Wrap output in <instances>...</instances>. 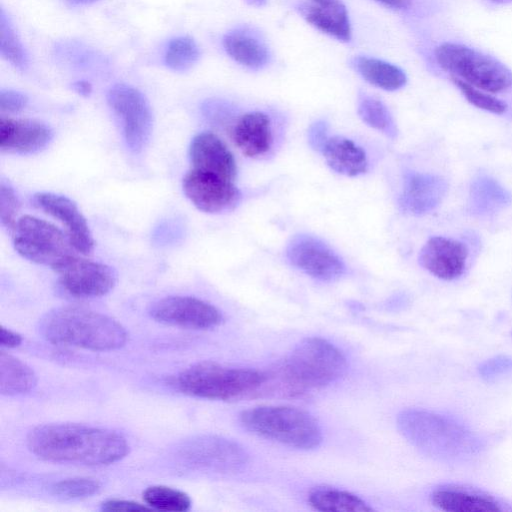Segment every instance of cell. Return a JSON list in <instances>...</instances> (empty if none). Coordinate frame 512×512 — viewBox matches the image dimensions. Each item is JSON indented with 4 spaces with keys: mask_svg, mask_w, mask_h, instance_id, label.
<instances>
[{
    "mask_svg": "<svg viewBox=\"0 0 512 512\" xmlns=\"http://www.w3.org/2000/svg\"><path fill=\"white\" fill-rule=\"evenodd\" d=\"M357 112L364 123L390 138L397 134L396 126L385 104L378 98L361 94L358 98Z\"/></svg>",
    "mask_w": 512,
    "mask_h": 512,
    "instance_id": "obj_27",
    "label": "cell"
},
{
    "mask_svg": "<svg viewBox=\"0 0 512 512\" xmlns=\"http://www.w3.org/2000/svg\"><path fill=\"white\" fill-rule=\"evenodd\" d=\"M375 1L381 3L382 5H384L386 7L396 9V10L406 9L413 2V0H375Z\"/></svg>",
    "mask_w": 512,
    "mask_h": 512,
    "instance_id": "obj_39",
    "label": "cell"
},
{
    "mask_svg": "<svg viewBox=\"0 0 512 512\" xmlns=\"http://www.w3.org/2000/svg\"><path fill=\"white\" fill-rule=\"evenodd\" d=\"M98 480L88 477L63 479L54 485V493L64 499L87 498L100 490Z\"/></svg>",
    "mask_w": 512,
    "mask_h": 512,
    "instance_id": "obj_31",
    "label": "cell"
},
{
    "mask_svg": "<svg viewBox=\"0 0 512 512\" xmlns=\"http://www.w3.org/2000/svg\"><path fill=\"white\" fill-rule=\"evenodd\" d=\"M353 65L368 83L383 90L395 91L407 82L402 69L377 58L358 56L354 58Z\"/></svg>",
    "mask_w": 512,
    "mask_h": 512,
    "instance_id": "obj_26",
    "label": "cell"
},
{
    "mask_svg": "<svg viewBox=\"0 0 512 512\" xmlns=\"http://www.w3.org/2000/svg\"><path fill=\"white\" fill-rule=\"evenodd\" d=\"M512 372V358L497 356L486 360L479 367V373L487 380Z\"/></svg>",
    "mask_w": 512,
    "mask_h": 512,
    "instance_id": "obj_34",
    "label": "cell"
},
{
    "mask_svg": "<svg viewBox=\"0 0 512 512\" xmlns=\"http://www.w3.org/2000/svg\"><path fill=\"white\" fill-rule=\"evenodd\" d=\"M331 1H333V0H312V2H315V3H328Z\"/></svg>",
    "mask_w": 512,
    "mask_h": 512,
    "instance_id": "obj_44",
    "label": "cell"
},
{
    "mask_svg": "<svg viewBox=\"0 0 512 512\" xmlns=\"http://www.w3.org/2000/svg\"><path fill=\"white\" fill-rule=\"evenodd\" d=\"M435 58L453 77L483 91L499 93L512 85V73L504 64L473 48L443 43L436 48Z\"/></svg>",
    "mask_w": 512,
    "mask_h": 512,
    "instance_id": "obj_8",
    "label": "cell"
},
{
    "mask_svg": "<svg viewBox=\"0 0 512 512\" xmlns=\"http://www.w3.org/2000/svg\"><path fill=\"white\" fill-rule=\"evenodd\" d=\"M492 2H495V3H511L512 0H490Z\"/></svg>",
    "mask_w": 512,
    "mask_h": 512,
    "instance_id": "obj_43",
    "label": "cell"
},
{
    "mask_svg": "<svg viewBox=\"0 0 512 512\" xmlns=\"http://www.w3.org/2000/svg\"><path fill=\"white\" fill-rule=\"evenodd\" d=\"M432 505L448 512H498L502 503L491 494L459 484H444L430 494Z\"/></svg>",
    "mask_w": 512,
    "mask_h": 512,
    "instance_id": "obj_18",
    "label": "cell"
},
{
    "mask_svg": "<svg viewBox=\"0 0 512 512\" xmlns=\"http://www.w3.org/2000/svg\"><path fill=\"white\" fill-rule=\"evenodd\" d=\"M0 51L1 55L16 68L26 69L28 59L25 49L3 8L0 13Z\"/></svg>",
    "mask_w": 512,
    "mask_h": 512,
    "instance_id": "obj_30",
    "label": "cell"
},
{
    "mask_svg": "<svg viewBox=\"0 0 512 512\" xmlns=\"http://www.w3.org/2000/svg\"><path fill=\"white\" fill-rule=\"evenodd\" d=\"M20 203L14 189L7 183L0 184V220L1 224L12 231L17 219Z\"/></svg>",
    "mask_w": 512,
    "mask_h": 512,
    "instance_id": "obj_33",
    "label": "cell"
},
{
    "mask_svg": "<svg viewBox=\"0 0 512 512\" xmlns=\"http://www.w3.org/2000/svg\"><path fill=\"white\" fill-rule=\"evenodd\" d=\"M37 383L33 369L20 359L0 352V392L16 396L30 392Z\"/></svg>",
    "mask_w": 512,
    "mask_h": 512,
    "instance_id": "obj_25",
    "label": "cell"
},
{
    "mask_svg": "<svg viewBox=\"0 0 512 512\" xmlns=\"http://www.w3.org/2000/svg\"><path fill=\"white\" fill-rule=\"evenodd\" d=\"M447 190L445 180L439 176L412 172L404 179L400 196L403 211L421 215L433 210L442 201Z\"/></svg>",
    "mask_w": 512,
    "mask_h": 512,
    "instance_id": "obj_19",
    "label": "cell"
},
{
    "mask_svg": "<svg viewBox=\"0 0 512 512\" xmlns=\"http://www.w3.org/2000/svg\"><path fill=\"white\" fill-rule=\"evenodd\" d=\"M452 80L468 102L477 108L494 114H503L507 111V104L505 102L483 92V90L476 88L457 77L452 76Z\"/></svg>",
    "mask_w": 512,
    "mask_h": 512,
    "instance_id": "obj_32",
    "label": "cell"
},
{
    "mask_svg": "<svg viewBox=\"0 0 512 512\" xmlns=\"http://www.w3.org/2000/svg\"><path fill=\"white\" fill-rule=\"evenodd\" d=\"M182 187L194 206L206 213L232 210L241 197L232 180L192 168L184 176Z\"/></svg>",
    "mask_w": 512,
    "mask_h": 512,
    "instance_id": "obj_11",
    "label": "cell"
},
{
    "mask_svg": "<svg viewBox=\"0 0 512 512\" xmlns=\"http://www.w3.org/2000/svg\"><path fill=\"white\" fill-rule=\"evenodd\" d=\"M286 256L291 265L317 280L334 281L345 272L341 258L322 241L309 235L292 238Z\"/></svg>",
    "mask_w": 512,
    "mask_h": 512,
    "instance_id": "obj_12",
    "label": "cell"
},
{
    "mask_svg": "<svg viewBox=\"0 0 512 512\" xmlns=\"http://www.w3.org/2000/svg\"><path fill=\"white\" fill-rule=\"evenodd\" d=\"M73 89L83 95V96H87L90 94L91 90H92V86L89 82L87 81H78V82H75L73 84Z\"/></svg>",
    "mask_w": 512,
    "mask_h": 512,
    "instance_id": "obj_40",
    "label": "cell"
},
{
    "mask_svg": "<svg viewBox=\"0 0 512 512\" xmlns=\"http://www.w3.org/2000/svg\"><path fill=\"white\" fill-rule=\"evenodd\" d=\"M23 341L22 336L8 328L1 327L0 344L2 347L15 348Z\"/></svg>",
    "mask_w": 512,
    "mask_h": 512,
    "instance_id": "obj_38",
    "label": "cell"
},
{
    "mask_svg": "<svg viewBox=\"0 0 512 512\" xmlns=\"http://www.w3.org/2000/svg\"><path fill=\"white\" fill-rule=\"evenodd\" d=\"M34 202L41 210L65 226L66 234L80 254L88 255L92 252L94 240L91 231L73 200L60 194L40 192L34 195Z\"/></svg>",
    "mask_w": 512,
    "mask_h": 512,
    "instance_id": "obj_14",
    "label": "cell"
},
{
    "mask_svg": "<svg viewBox=\"0 0 512 512\" xmlns=\"http://www.w3.org/2000/svg\"><path fill=\"white\" fill-rule=\"evenodd\" d=\"M266 381L267 372L204 361L178 373L172 385L186 395L228 401L261 392Z\"/></svg>",
    "mask_w": 512,
    "mask_h": 512,
    "instance_id": "obj_5",
    "label": "cell"
},
{
    "mask_svg": "<svg viewBox=\"0 0 512 512\" xmlns=\"http://www.w3.org/2000/svg\"><path fill=\"white\" fill-rule=\"evenodd\" d=\"M27 102V96L19 91L8 89L0 92V110L2 112H18L27 105Z\"/></svg>",
    "mask_w": 512,
    "mask_h": 512,
    "instance_id": "obj_35",
    "label": "cell"
},
{
    "mask_svg": "<svg viewBox=\"0 0 512 512\" xmlns=\"http://www.w3.org/2000/svg\"><path fill=\"white\" fill-rule=\"evenodd\" d=\"M400 433L424 454L446 461L464 460L481 449V441L452 417L410 408L397 416Z\"/></svg>",
    "mask_w": 512,
    "mask_h": 512,
    "instance_id": "obj_4",
    "label": "cell"
},
{
    "mask_svg": "<svg viewBox=\"0 0 512 512\" xmlns=\"http://www.w3.org/2000/svg\"><path fill=\"white\" fill-rule=\"evenodd\" d=\"M237 148L247 157L262 156L272 145L269 117L262 112H249L241 116L232 130Z\"/></svg>",
    "mask_w": 512,
    "mask_h": 512,
    "instance_id": "obj_20",
    "label": "cell"
},
{
    "mask_svg": "<svg viewBox=\"0 0 512 512\" xmlns=\"http://www.w3.org/2000/svg\"><path fill=\"white\" fill-rule=\"evenodd\" d=\"M107 101L119 120L127 147L133 153L141 152L152 131V112L146 97L121 83L110 88Z\"/></svg>",
    "mask_w": 512,
    "mask_h": 512,
    "instance_id": "obj_9",
    "label": "cell"
},
{
    "mask_svg": "<svg viewBox=\"0 0 512 512\" xmlns=\"http://www.w3.org/2000/svg\"><path fill=\"white\" fill-rule=\"evenodd\" d=\"M65 1L71 5H85V4L92 3L96 0H65Z\"/></svg>",
    "mask_w": 512,
    "mask_h": 512,
    "instance_id": "obj_42",
    "label": "cell"
},
{
    "mask_svg": "<svg viewBox=\"0 0 512 512\" xmlns=\"http://www.w3.org/2000/svg\"><path fill=\"white\" fill-rule=\"evenodd\" d=\"M150 316L167 325L205 330L223 322L221 311L214 305L190 296H168L154 302Z\"/></svg>",
    "mask_w": 512,
    "mask_h": 512,
    "instance_id": "obj_10",
    "label": "cell"
},
{
    "mask_svg": "<svg viewBox=\"0 0 512 512\" xmlns=\"http://www.w3.org/2000/svg\"><path fill=\"white\" fill-rule=\"evenodd\" d=\"M468 249L458 240L435 236L422 247L419 263L435 277L454 280L464 272Z\"/></svg>",
    "mask_w": 512,
    "mask_h": 512,
    "instance_id": "obj_15",
    "label": "cell"
},
{
    "mask_svg": "<svg viewBox=\"0 0 512 512\" xmlns=\"http://www.w3.org/2000/svg\"><path fill=\"white\" fill-rule=\"evenodd\" d=\"M143 500L151 509L176 512L187 511L192 504L185 492L162 485L147 487L143 492Z\"/></svg>",
    "mask_w": 512,
    "mask_h": 512,
    "instance_id": "obj_28",
    "label": "cell"
},
{
    "mask_svg": "<svg viewBox=\"0 0 512 512\" xmlns=\"http://www.w3.org/2000/svg\"><path fill=\"white\" fill-rule=\"evenodd\" d=\"M11 232L19 255L57 273L78 256L68 235L43 219L24 215L16 221Z\"/></svg>",
    "mask_w": 512,
    "mask_h": 512,
    "instance_id": "obj_7",
    "label": "cell"
},
{
    "mask_svg": "<svg viewBox=\"0 0 512 512\" xmlns=\"http://www.w3.org/2000/svg\"><path fill=\"white\" fill-rule=\"evenodd\" d=\"M240 422L255 435L299 450L315 449L322 442V431L317 420L297 407H251L240 414Z\"/></svg>",
    "mask_w": 512,
    "mask_h": 512,
    "instance_id": "obj_6",
    "label": "cell"
},
{
    "mask_svg": "<svg viewBox=\"0 0 512 512\" xmlns=\"http://www.w3.org/2000/svg\"><path fill=\"white\" fill-rule=\"evenodd\" d=\"M52 129L34 119H0V148L17 154H31L44 149L52 140Z\"/></svg>",
    "mask_w": 512,
    "mask_h": 512,
    "instance_id": "obj_16",
    "label": "cell"
},
{
    "mask_svg": "<svg viewBox=\"0 0 512 512\" xmlns=\"http://www.w3.org/2000/svg\"><path fill=\"white\" fill-rule=\"evenodd\" d=\"M348 367L343 352L321 337L301 340L269 377L284 394L301 395L340 379Z\"/></svg>",
    "mask_w": 512,
    "mask_h": 512,
    "instance_id": "obj_2",
    "label": "cell"
},
{
    "mask_svg": "<svg viewBox=\"0 0 512 512\" xmlns=\"http://www.w3.org/2000/svg\"><path fill=\"white\" fill-rule=\"evenodd\" d=\"M42 336L55 345L92 351H110L124 346L126 329L108 315L82 306H62L40 320Z\"/></svg>",
    "mask_w": 512,
    "mask_h": 512,
    "instance_id": "obj_3",
    "label": "cell"
},
{
    "mask_svg": "<svg viewBox=\"0 0 512 512\" xmlns=\"http://www.w3.org/2000/svg\"><path fill=\"white\" fill-rule=\"evenodd\" d=\"M200 51L196 42L187 36L172 39L166 48L165 64L174 71H186L199 59Z\"/></svg>",
    "mask_w": 512,
    "mask_h": 512,
    "instance_id": "obj_29",
    "label": "cell"
},
{
    "mask_svg": "<svg viewBox=\"0 0 512 512\" xmlns=\"http://www.w3.org/2000/svg\"><path fill=\"white\" fill-rule=\"evenodd\" d=\"M308 138L310 145L314 149L322 151V148L328 139L326 124L324 122L314 123L309 129Z\"/></svg>",
    "mask_w": 512,
    "mask_h": 512,
    "instance_id": "obj_37",
    "label": "cell"
},
{
    "mask_svg": "<svg viewBox=\"0 0 512 512\" xmlns=\"http://www.w3.org/2000/svg\"><path fill=\"white\" fill-rule=\"evenodd\" d=\"M192 169L234 180L237 167L233 154L223 141L211 132L197 134L190 145Z\"/></svg>",
    "mask_w": 512,
    "mask_h": 512,
    "instance_id": "obj_17",
    "label": "cell"
},
{
    "mask_svg": "<svg viewBox=\"0 0 512 512\" xmlns=\"http://www.w3.org/2000/svg\"><path fill=\"white\" fill-rule=\"evenodd\" d=\"M302 17L319 31L343 42L351 39V24L348 12L340 0L328 3H302Z\"/></svg>",
    "mask_w": 512,
    "mask_h": 512,
    "instance_id": "obj_21",
    "label": "cell"
},
{
    "mask_svg": "<svg viewBox=\"0 0 512 512\" xmlns=\"http://www.w3.org/2000/svg\"><path fill=\"white\" fill-rule=\"evenodd\" d=\"M226 53L237 63L250 69L264 67L269 59V51L263 41L244 30H233L223 38Z\"/></svg>",
    "mask_w": 512,
    "mask_h": 512,
    "instance_id": "obj_23",
    "label": "cell"
},
{
    "mask_svg": "<svg viewBox=\"0 0 512 512\" xmlns=\"http://www.w3.org/2000/svg\"><path fill=\"white\" fill-rule=\"evenodd\" d=\"M245 3H247L250 6L254 7H262L266 4L267 0H243Z\"/></svg>",
    "mask_w": 512,
    "mask_h": 512,
    "instance_id": "obj_41",
    "label": "cell"
},
{
    "mask_svg": "<svg viewBox=\"0 0 512 512\" xmlns=\"http://www.w3.org/2000/svg\"><path fill=\"white\" fill-rule=\"evenodd\" d=\"M27 446L40 459L85 466L112 464L130 449L126 438L116 431L75 423L35 427L27 436Z\"/></svg>",
    "mask_w": 512,
    "mask_h": 512,
    "instance_id": "obj_1",
    "label": "cell"
},
{
    "mask_svg": "<svg viewBox=\"0 0 512 512\" xmlns=\"http://www.w3.org/2000/svg\"><path fill=\"white\" fill-rule=\"evenodd\" d=\"M101 509L104 511H144L150 510L149 506L128 500L111 499L102 503Z\"/></svg>",
    "mask_w": 512,
    "mask_h": 512,
    "instance_id": "obj_36",
    "label": "cell"
},
{
    "mask_svg": "<svg viewBox=\"0 0 512 512\" xmlns=\"http://www.w3.org/2000/svg\"><path fill=\"white\" fill-rule=\"evenodd\" d=\"M59 284L75 298H96L108 294L117 283L116 271L101 262L79 255L59 272Z\"/></svg>",
    "mask_w": 512,
    "mask_h": 512,
    "instance_id": "obj_13",
    "label": "cell"
},
{
    "mask_svg": "<svg viewBox=\"0 0 512 512\" xmlns=\"http://www.w3.org/2000/svg\"><path fill=\"white\" fill-rule=\"evenodd\" d=\"M328 166L345 176H358L368 169L365 151L351 139L333 136L327 139L322 148Z\"/></svg>",
    "mask_w": 512,
    "mask_h": 512,
    "instance_id": "obj_22",
    "label": "cell"
},
{
    "mask_svg": "<svg viewBox=\"0 0 512 512\" xmlns=\"http://www.w3.org/2000/svg\"><path fill=\"white\" fill-rule=\"evenodd\" d=\"M307 500L314 510L321 512L373 511V508L358 495L332 487L313 488Z\"/></svg>",
    "mask_w": 512,
    "mask_h": 512,
    "instance_id": "obj_24",
    "label": "cell"
}]
</instances>
